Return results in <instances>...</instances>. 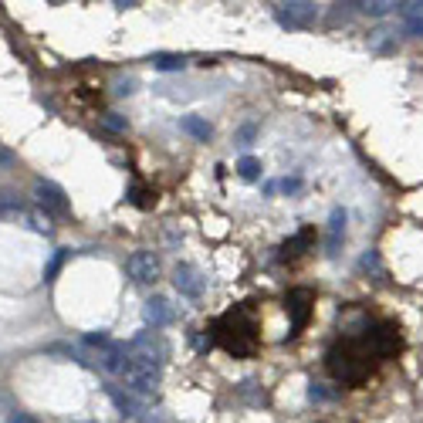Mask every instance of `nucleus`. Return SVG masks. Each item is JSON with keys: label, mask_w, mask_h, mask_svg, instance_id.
<instances>
[{"label": "nucleus", "mask_w": 423, "mask_h": 423, "mask_svg": "<svg viewBox=\"0 0 423 423\" xmlns=\"http://www.w3.org/2000/svg\"><path fill=\"white\" fill-rule=\"evenodd\" d=\"M65 257H68V250H58V254L51 257V264H48V271H44V281H55V274L61 271V264H65Z\"/></svg>", "instance_id": "nucleus-20"}, {"label": "nucleus", "mask_w": 423, "mask_h": 423, "mask_svg": "<svg viewBox=\"0 0 423 423\" xmlns=\"http://www.w3.org/2000/svg\"><path fill=\"white\" fill-rule=\"evenodd\" d=\"M24 203H20V196H14V193L0 190V213H11V210H20Z\"/></svg>", "instance_id": "nucleus-19"}, {"label": "nucleus", "mask_w": 423, "mask_h": 423, "mask_svg": "<svg viewBox=\"0 0 423 423\" xmlns=\"http://www.w3.org/2000/svg\"><path fill=\"white\" fill-rule=\"evenodd\" d=\"M102 126H105L109 133H126V129H129V122L119 116V112H105V116H102Z\"/></svg>", "instance_id": "nucleus-18"}, {"label": "nucleus", "mask_w": 423, "mask_h": 423, "mask_svg": "<svg viewBox=\"0 0 423 423\" xmlns=\"http://www.w3.org/2000/svg\"><path fill=\"white\" fill-rule=\"evenodd\" d=\"M308 241H311V231H302L298 237H295V241H288V244H285V250H291V254H298V248H305Z\"/></svg>", "instance_id": "nucleus-22"}, {"label": "nucleus", "mask_w": 423, "mask_h": 423, "mask_svg": "<svg viewBox=\"0 0 423 423\" xmlns=\"http://www.w3.org/2000/svg\"><path fill=\"white\" fill-rule=\"evenodd\" d=\"M396 14H403L406 20H420L423 18V0H406V4H396Z\"/></svg>", "instance_id": "nucleus-15"}, {"label": "nucleus", "mask_w": 423, "mask_h": 423, "mask_svg": "<svg viewBox=\"0 0 423 423\" xmlns=\"http://www.w3.org/2000/svg\"><path fill=\"white\" fill-rule=\"evenodd\" d=\"M342 237H346V210H342V207H335L332 217H328V237H325L328 254H335V250H339Z\"/></svg>", "instance_id": "nucleus-9"}, {"label": "nucleus", "mask_w": 423, "mask_h": 423, "mask_svg": "<svg viewBox=\"0 0 423 423\" xmlns=\"http://www.w3.org/2000/svg\"><path fill=\"white\" fill-rule=\"evenodd\" d=\"M116 92H119V95H133V92H135V81H133V78H129V81H122Z\"/></svg>", "instance_id": "nucleus-25"}, {"label": "nucleus", "mask_w": 423, "mask_h": 423, "mask_svg": "<svg viewBox=\"0 0 423 423\" xmlns=\"http://www.w3.org/2000/svg\"><path fill=\"white\" fill-rule=\"evenodd\" d=\"M180 129H183L187 135H193L196 142H207V139L213 135L210 122H207V119H200V116H183V119H180Z\"/></svg>", "instance_id": "nucleus-10"}, {"label": "nucleus", "mask_w": 423, "mask_h": 423, "mask_svg": "<svg viewBox=\"0 0 423 423\" xmlns=\"http://www.w3.org/2000/svg\"><path fill=\"white\" fill-rule=\"evenodd\" d=\"M142 315H146V322H149V325H153V328H163V325H170V322H173V318H176L173 305H170V302H166V298H159V295H156V298H149V302H146V308H142Z\"/></svg>", "instance_id": "nucleus-8"}, {"label": "nucleus", "mask_w": 423, "mask_h": 423, "mask_svg": "<svg viewBox=\"0 0 423 423\" xmlns=\"http://www.w3.org/2000/svg\"><path fill=\"white\" fill-rule=\"evenodd\" d=\"M278 187H281V190H285V193H298V190H302V180H298V176H291V180H288V176H285V180H281Z\"/></svg>", "instance_id": "nucleus-23"}, {"label": "nucleus", "mask_w": 423, "mask_h": 423, "mask_svg": "<svg viewBox=\"0 0 423 423\" xmlns=\"http://www.w3.org/2000/svg\"><path fill=\"white\" fill-rule=\"evenodd\" d=\"M159 257H156L153 250H133L129 257H126V274L133 278L135 285H156L159 281Z\"/></svg>", "instance_id": "nucleus-1"}, {"label": "nucleus", "mask_w": 423, "mask_h": 423, "mask_svg": "<svg viewBox=\"0 0 423 423\" xmlns=\"http://www.w3.org/2000/svg\"><path fill=\"white\" fill-rule=\"evenodd\" d=\"M153 68L156 72H183V68H187V58H183V55H156Z\"/></svg>", "instance_id": "nucleus-12"}, {"label": "nucleus", "mask_w": 423, "mask_h": 423, "mask_svg": "<svg viewBox=\"0 0 423 423\" xmlns=\"http://www.w3.org/2000/svg\"><path fill=\"white\" fill-rule=\"evenodd\" d=\"M356 7H363L372 18H386L389 11H396V0H365V4H356Z\"/></svg>", "instance_id": "nucleus-13"}, {"label": "nucleus", "mask_w": 423, "mask_h": 423, "mask_svg": "<svg viewBox=\"0 0 423 423\" xmlns=\"http://www.w3.org/2000/svg\"><path fill=\"white\" fill-rule=\"evenodd\" d=\"M237 173H241V180H257V176H261V159H254V156H241Z\"/></svg>", "instance_id": "nucleus-14"}, {"label": "nucleus", "mask_w": 423, "mask_h": 423, "mask_svg": "<svg viewBox=\"0 0 423 423\" xmlns=\"http://www.w3.org/2000/svg\"><path fill=\"white\" fill-rule=\"evenodd\" d=\"M274 18L285 27H305L308 20L318 18V7L308 0H291V4H274Z\"/></svg>", "instance_id": "nucleus-4"}, {"label": "nucleus", "mask_w": 423, "mask_h": 423, "mask_svg": "<svg viewBox=\"0 0 423 423\" xmlns=\"http://www.w3.org/2000/svg\"><path fill=\"white\" fill-rule=\"evenodd\" d=\"M163 356H166V346H163V339H156L153 332H142V335H135L129 342V359H135V363H146L159 369Z\"/></svg>", "instance_id": "nucleus-3"}, {"label": "nucleus", "mask_w": 423, "mask_h": 423, "mask_svg": "<svg viewBox=\"0 0 423 423\" xmlns=\"http://www.w3.org/2000/svg\"><path fill=\"white\" fill-rule=\"evenodd\" d=\"M122 380H126V389H129V393H156V386H159V369L129 359V365L122 369Z\"/></svg>", "instance_id": "nucleus-2"}, {"label": "nucleus", "mask_w": 423, "mask_h": 423, "mask_svg": "<svg viewBox=\"0 0 423 423\" xmlns=\"http://www.w3.org/2000/svg\"><path fill=\"white\" fill-rule=\"evenodd\" d=\"M95 365L98 369H105V372H112V376H122V369L129 365V346L109 342L105 349H98L95 352Z\"/></svg>", "instance_id": "nucleus-7"}, {"label": "nucleus", "mask_w": 423, "mask_h": 423, "mask_svg": "<svg viewBox=\"0 0 423 423\" xmlns=\"http://www.w3.org/2000/svg\"><path fill=\"white\" fill-rule=\"evenodd\" d=\"M27 224H31L38 234H51V231H55V227H51V217H48V213H41V210L27 213Z\"/></svg>", "instance_id": "nucleus-16"}, {"label": "nucleus", "mask_w": 423, "mask_h": 423, "mask_svg": "<svg viewBox=\"0 0 423 423\" xmlns=\"http://www.w3.org/2000/svg\"><path fill=\"white\" fill-rule=\"evenodd\" d=\"M34 196H38V203L44 207V210H55V213L72 210V203H68L65 190H61L58 183H51V180H38V183H34Z\"/></svg>", "instance_id": "nucleus-6"}, {"label": "nucleus", "mask_w": 423, "mask_h": 423, "mask_svg": "<svg viewBox=\"0 0 423 423\" xmlns=\"http://www.w3.org/2000/svg\"><path fill=\"white\" fill-rule=\"evenodd\" d=\"M173 285H176V291H180L183 298H190V302H200V298H203V288H207L203 274L193 268V264H176Z\"/></svg>", "instance_id": "nucleus-5"}, {"label": "nucleus", "mask_w": 423, "mask_h": 423, "mask_svg": "<svg viewBox=\"0 0 423 423\" xmlns=\"http://www.w3.org/2000/svg\"><path fill=\"white\" fill-rule=\"evenodd\" d=\"M81 342H85V346H88V349H105V346H109V342H112V339H109L105 332H88V335H85Z\"/></svg>", "instance_id": "nucleus-21"}, {"label": "nucleus", "mask_w": 423, "mask_h": 423, "mask_svg": "<svg viewBox=\"0 0 423 423\" xmlns=\"http://www.w3.org/2000/svg\"><path fill=\"white\" fill-rule=\"evenodd\" d=\"M406 34H410V38H423V18L420 20H406Z\"/></svg>", "instance_id": "nucleus-24"}, {"label": "nucleus", "mask_w": 423, "mask_h": 423, "mask_svg": "<svg viewBox=\"0 0 423 423\" xmlns=\"http://www.w3.org/2000/svg\"><path fill=\"white\" fill-rule=\"evenodd\" d=\"M109 396L116 400V406H119V410H122V413H126V417H139V413H142V403L135 400V396H133V393H129V389L122 393L119 386H109Z\"/></svg>", "instance_id": "nucleus-11"}, {"label": "nucleus", "mask_w": 423, "mask_h": 423, "mask_svg": "<svg viewBox=\"0 0 423 423\" xmlns=\"http://www.w3.org/2000/svg\"><path fill=\"white\" fill-rule=\"evenodd\" d=\"M254 135H257V126H254V122H248V126H241V129H237L234 142H237L241 149H248V146H254Z\"/></svg>", "instance_id": "nucleus-17"}, {"label": "nucleus", "mask_w": 423, "mask_h": 423, "mask_svg": "<svg viewBox=\"0 0 423 423\" xmlns=\"http://www.w3.org/2000/svg\"><path fill=\"white\" fill-rule=\"evenodd\" d=\"M7 423H38L34 417H27V413H11V420Z\"/></svg>", "instance_id": "nucleus-26"}]
</instances>
